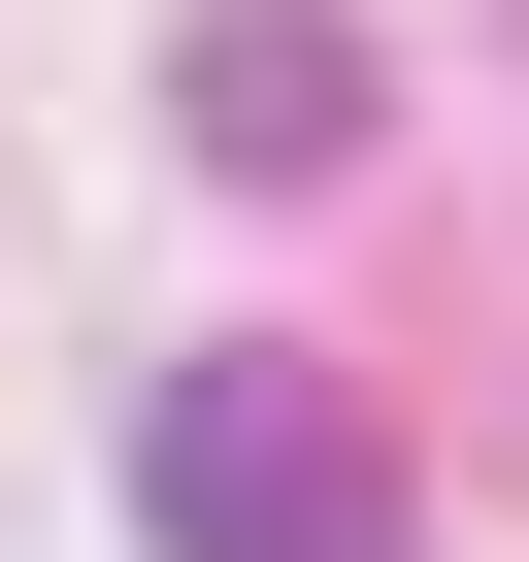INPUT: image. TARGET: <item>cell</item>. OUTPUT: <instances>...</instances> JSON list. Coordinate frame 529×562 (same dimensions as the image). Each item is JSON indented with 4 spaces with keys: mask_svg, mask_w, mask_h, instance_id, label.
Masks as SVG:
<instances>
[{
    "mask_svg": "<svg viewBox=\"0 0 529 562\" xmlns=\"http://www.w3.org/2000/svg\"><path fill=\"white\" fill-rule=\"evenodd\" d=\"M133 529L166 562H397L430 496H397V397H331V364H166L133 397Z\"/></svg>",
    "mask_w": 529,
    "mask_h": 562,
    "instance_id": "obj_1",
    "label": "cell"
},
{
    "mask_svg": "<svg viewBox=\"0 0 529 562\" xmlns=\"http://www.w3.org/2000/svg\"><path fill=\"white\" fill-rule=\"evenodd\" d=\"M166 133L232 199H331L364 166V34H331V0H199V34H166Z\"/></svg>",
    "mask_w": 529,
    "mask_h": 562,
    "instance_id": "obj_2",
    "label": "cell"
}]
</instances>
